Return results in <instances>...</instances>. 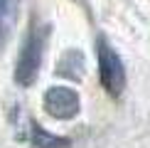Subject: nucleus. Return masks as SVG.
<instances>
[{"mask_svg":"<svg viewBox=\"0 0 150 148\" xmlns=\"http://www.w3.org/2000/svg\"><path fill=\"white\" fill-rule=\"evenodd\" d=\"M42 106H45L47 116H52V119L71 121V119H76L79 111H81V96H79L76 89H71V86L57 84V86H49L45 91Z\"/></svg>","mask_w":150,"mask_h":148,"instance_id":"obj_3","label":"nucleus"},{"mask_svg":"<svg viewBox=\"0 0 150 148\" xmlns=\"http://www.w3.org/2000/svg\"><path fill=\"white\" fill-rule=\"evenodd\" d=\"M96 59H98V82L108 96H121L123 89H126V64H123L121 54L116 52V47L106 40L103 35L96 37Z\"/></svg>","mask_w":150,"mask_h":148,"instance_id":"obj_2","label":"nucleus"},{"mask_svg":"<svg viewBox=\"0 0 150 148\" xmlns=\"http://www.w3.org/2000/svg\"><path fill=\"white\" fill-rule=\"evenodd\" d=\"M47 40H49V25H37V22L30 25L15 59V84L32 86L37 82L42 57H45V49H47Z\"/></svg>","mask_w":150,"mask_h":148,"instance_id":"obj_1","label":"nucleus"},{"mask_svg":"<svg viewBox=\"0 0 150 148\" xmlns=\"http://www.w3.org/2000/svg\"><path fill=\"white\" fill-rule=\"evenodd\" d=\"M57 74L69 79H81L84 77V54L76 52V49H69V52L62 54L59 64H57Z\"/></svg>","mask_w":150,"mask_h":148,"instance_id":"obj_5","label":"nucleus"},{"mask_svg":"<svg viewBox=\"0 0 150 148\" xmlns=\"http://www.w3.org/2000/svg\"><path fill=\"white\" fill-rule=\"evenodd\" d=\"M17 0H0V22L8 20V17L12 15V8H15Z\"/></svg>","mask_w":150,"mask_h":148,"instance_id":"obj_6","label":"nucleus"},{"mask_svg":"<svg viewBox=\"0 0 150 148\" xmlns=\"http://www.w3.org/2000/svg\"><path fill=\"white\" fill-rule=\"evenodd\" d=\"M30 141H32L35 148H69L71 146V141L67 136L49 133L42 126H37V123H32V128H30Z\"/></svg>","mask_w":150,"mask_h":148,"instance_id":"obj_4","label":"nucleus"}]
</instances>
